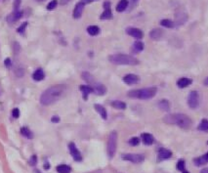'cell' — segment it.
<instances>
[{"instance_id":"obj_1","label":"cell","mask_w":208,"mask_h":173,"mask_svg":"<svg viewBox=\"0 0 208 173\" xmlns=\"http://www.w3.org/2000/svg\"><path fill=\"white\" fill-rule=\"evenodd\" d=\"M66 90L65 85H54L50 88L46 89L42 95L40 96V103L44 106H49L54 104L55 102L63 96L64 92Z\"/></svg>"},{"instance_id":"obj_2","label":"cell","mask_w":208,"mask_h":173,"mask_svg":"<svg viewBox=\"0 0 208 173\" xmlns=\"http://www.w3.org/2000/svg\"><path fill=\"white\" fill-rule=\"evenodd\" d=\"M163 121L167 124H176L182 129H189L191 128L192 121L188 115L183 113H171V115H165Z\"/></svg>"},{"instance_id":"obj_3","label":"cell","mask_w":208,"mask_h":173,"mask_svg":"<svg viewBox=\"0 0 208 173\" xmlns=\"http://www.w3.org/2000/svg\"><path fill=\"white\" fill-rule=\"evenodd\" d=\"M156 92H157V88H156L155 86L148 87V88H144V89H135L128 92V97L133 98V99L148 100L155 97Z\"/></svg>"},{"instance_id":"obj_4","label":"cell","mask_w":208,"mask_h":173,"mask_svg":"<svg viewBox=\"0 0 208 173\" xmlns=\"http://www.w3.org/2000/svg\"><path fill=\"white\" fill-rule=\"evenodd\" d=\"M110 63L114 65H129V66H135L139 64L138 59L135 57L126 55V54H115L109 57Z\"/></svg>"},{"instance_id":"obj_5","label":"cell","mask_w":208,"mask_h":173,"mask_svg":"<svg viewBox=\"0 0 208 173\" xmlns=\"http://www.w3.org/2000/svg\"><path fill=\"white\" fill-rule=\"evenodd\" d=\"M116 147H117V133L115 131H112L109 134V141H107V156L109 159H112L116 152Z\"/></svg>"},{"instance_id":"obj_6","label":"cell","mask_w":208,"mask_h":173,"mask_svg":"<svg viewBox=\"0 0 208 173\" xmlns=\"http://www.w3.org/2000/svg\"><path fill=\"white\" fill-rule=\"evenodd\" d=\"M188 105L192 110H196L199 106V94L197 91H192L188 97Z\"/></svg>"},{"instance_id":"obj_7","label":"cell","mask_w":208,"mask_h":173,"mask_svg":"<svg viewBox=\"0 0 208 173\" xmlns=\"http://www.w3.org/2000/svg\"><path fill=\"white\" fill-rule=\"evenodd\" d=\"M122 159L133 163H141L145 161V156L140 154H122Z\"/></svg>"},{"instance_id":"obj_8","label":"cell","mask_w":208,"mask_h":173,"mask_svg":"<svg viewBox=\"0 0 208 173\" xmlns=\"http://www.w3.org/2000/svg\"><path fill=\"white\" fill-rule=\"evenodd\" d=\"M188 21V14L184 10H178L175 14V24L176 25H181Z\"/></svg>"},{"instance_id":"obj_9","label":"cell","mask_w":208,"mask_h":173,"mask_svg":"<svg viewBox=\"0 0 208 173\" xmlns=\"http://www.w3.org/2000/svg\"><path fill=\"white\" fill-rule=\"evenodd\" d=\"M68 149H69V153H70L71 157H73L74 161H80L82 159V157H81V154H80V152H79V150L76 148L75 144H74V143H69Z\"/></svg>"},{"instance_id":"obj_10","label":"cell","mask_w":208,"mask_h":173,"mask_svg":"<svg viewBox=\"0 0 208 173\" xmlns=\"http://www.w3.org/2000/svg\"><path fill=\"white\" fill-rule=\"evenodd\" d=\"M104 7H105V11H104V13H102L100 19L101 20L112 19V10H110V2L106 1L104 3Z\"/></svg>"},{"instance_id":"obj_11","label":"cell","mask_w":208,"mask_h":173,"mask_svg":"<svg viewBox=\"0 0 208 173\" xmlns=\"http://www.w3.org/2000/svg\"><path fill=\"white\" fill-rule=\"evenodd\" d=\"M123 81L128 85L137 84L138 82L140 81V77L138 76H136V74L129 73V74H126V76L123 77Z\"/></svg>"},{"instance_id":"obj_12","label":"cell","mask_w":208,"mask_h":173,"mask_svg":"<svg viewBox=\"0 0 208 173\" xmlns=\"http://www.w3.org/2000/svg\"><path fill=\"white\" fill-rule=\"evenodd\" d=\"M126 32H127V34L137 38V39H141V38H143V36H144V33L142 30H139V28H136V27H128L126 30Z\"/></svg>"},{"instance_id":"obj_13","label":"cell","mask_w":208,"mask_h":173,"mask_svg":"<svg viewBox=\"0 0 208 173\" xmlns=\"http://www.w3.org/2000/svg\"><path fill=\"white\" fill-rule=\"evenodd\" d=\"M85 3L83 1H79L77 4L75 5V8L73 10V18L74 19H79L82 15V12H83L84 6H85Z\"/></svg>"},{"instance_id":"obj_14","label":"cell","mask_w":208,"mask_h":173,"mask_svg":"<svg viewBox=\"0 0 208 173\" xmlns=\"http://www.w3.org/2000/svg\"><path fill=\"white\" fill-rule=\"evenodd\" d=\"M157 157H158V161H164V159H170V157H172V152L170 151V150H168V149L161 148V149H159Z\"/></svg>"},{"instance_id":"obj_15","label":"cell","mask_w":208,"mask_h":173,"mask_svg":"<svg viewBox=\"0 0 208 173\" xmlns=\"http://www.w3.org/2000/svg\"><path fill=\"white\" fill-rule=\"evenodd\" d=\"M93 92L96 93L97 95L102 96V95H105L107 93V87L104 84L96 82V83L93 84Z\"/></svg>"},{"instance_id":"obj_16","label":"cell","mask_w":208,"mask_h":173,"mask_svg":"<svg viewBox=\"0 0 208 173\" xmlns=\"http://www.w3.org/2000/svg\"><path fill=\"white\" fill-rule=\"evenodd\" d=\"M194 162L196 166H201V165L208 163V153H206L201 157H196V159H194Z\"/></svg>"},{"instance_id":"obj_17","label":"cell","mask_w":208,"mask_h":173,"mask_svg":"<svg viewBox=\"0 0 208 173\" xmlns=\"http://www.w3.org/2000/svg\"><path fill=\"white\" fill-rule=\"evenodd\" d=\"M22 17H23V12L18 10V11H14L12 14H10L8 18H7V21H8L9 23H14L16 22V21L20 20Z\"/></svg>"},{"instance_id":"obj_18","label":"cell","mask_w":208,"mask_h":173,"mask_svg":"<svg viewBox=\"0 0 208 173\" xmlns=\"http://www.w3.org/2000/svg\"><path fill=\"white\" fill-rule=\"evenodd\" d=\"M142 140H143V143L147 146L153 145V142H155L153 136L150 133H143L142 134Z\"/></svg>"},{"instance_id":"obj_19","label":"cell","mask_w":208,"mask_h":173,"mask_svg":"<svg viewBox=\"0 0 208 173\" xmlns=\"http://www.w3.org/2000/svg\"><path fill=\"white\" fill-rule=\"evenodd\" d=\"M192 83V80L187 77H182L177 81V85H178L179 88H185V87H188L189 85H191Z\"/></svg>"},{"instance_id":"obj_20","label":"cell","mask_w":208,"mask_h":173,"mask_svg":"<svg viewBox=\"0 0 208 173\" xmlns=\"http://www.w3.org/2000/svg\"><path fill=\"white\" fill-rule=\"evenodd\" d=\"M128 6H129V0H120L118 4L116 5V11L123 12L128 8Z\"/></svg>"},{"instance_id":"obj_21","label":"cell","mask_w":208,"mask_h":173,"mask_svg":"<svg viewBox=\"0 0 208 173\" xmlns=\"http://www.w3.org/2000/svg\"><path fill=\"white\" fill-rule=\"evenodd\" d=\"M157 106H158L159 109L164 111V112H168V111L170 110V103H169L168 100H165V99L160 100L158 102Z\"/></svg>"},{"instance_id":"obj_22","label":"cell","mask_w":208,"mask_h":173,"mask_svg":"<svg viewBox=\"0 0 208 173\" xmlns=\"http://www.w3.org/2000/svg\"><path fill=\"white\" fill-rule=\"evenodd\" d=\"M81 76H82V78H83V80H84V81H86L88 84H94V83H96V82H95L94 76H92V74L90 73H87V71H84V73H82Z\"/></svg>"},{"instance_id":"obj_23","label":"cell","mask_w":208,"mask_h":173,"mask_svg":"<svg viewBox=\"0 0 208 173\" xmlns=\"http://www.w3.org/2000/svg\"><path fill=\"white\" fill-rule=\"evenodd\" d=\"M94 108H95V110L98 112L100 115H101V117L103 119H107V111L106 109H105L103 106L101 105H99V104H96V105H94Z\"/></svg>"},{"instance_id":"obj_24","label":"cell","mask_w":208,"mask_h":173,"mask_svg":"<svg viewBox=\"0 0 208 173\" xmlns=\"http://www.w3.org/2000/svg\"><path fill=\"white\" fill-rule=\"evenodd\" d=\"M79 89H80L82 91V93H83V98L85 100L87 99V98H88V94L93 92V87L87 86V85H80Z\"/></svg>"},{"instance_id":"obj_25","label":"cell","mask_w":208,"mask_h":173,"mask_svg":"<svg viewBox=\"0 0 208 173\" xmlns=\"http://www.w3.org/2000/svg\"><path fill=\"white\" fill-rule=\"evenodd\" d=\"M150 36L151 39H155V40H158L159 38L162 36V30H159V28H155L150 32Z\"/></svg>"},{"instance_id":"obj_26","label":"cell","mask_w":208,"mask_h":173,"mask_svg":"<svg viewBox=\"0 0 208 173\" xmlns=\"http://www.w3.org/2000/svg\"><path fill=\"white\" fill-rule=\"evenodd\" d=\"M44 77H45V73H44V71H43L41 69H36V71H34V73L32 74V78L34 79V80H36V81L42 80Z\"/></svg>"},{"instance_id":"obj_27","label":"cell","mask_w":208,"mask_h":173,"mask_svg":"<svg viewBox=\"0 0 208 173\" xmlns=\"http://www.w3.org/2000/svg\"><path fill=\"white\" fill-rule=\"evenodd\" d=\"M112 106L114 108L117 110H124L126 109V104L122 101H112Z\"/></svg>"},{"instance_id":"obj_28","label":"cell","mask_w":208,"mask_h":173,"mask_svg":"<svg viewBox=\"0 0 208 173\" xmlns=\"http://www.w3.org/2000/svg\"><path fill=\"white\" fill-rule=\"evenodd\" d=\"M87 32H88L90 35H92V36H95V35L99 34L100 28L99 27H97V25H90V27H87Z\"/></svg>"},{"instance_id":"obj_29","label":"cell","mask_w":208,"mask_h":173,"mask_svg":"<svg viewBox=\"0 0 208 173\" xmlns=\"http://www.w3.org/2000/svg\"><path fill=\"white\" fill-rule=\"evenodd\" d=\"M160 25H162L164 27H168V28H172V27H176V24L173 22V21L171 20H168V19H164L160 22Z\"/></svg>"},{"instance_id":"obj_30","label":"cell","mask_w":208,"mask_h":173,"mask_svg":"<svg viewBox=\"0 0 208 173\" xmlns=\"http://www.w3.org/2000/svg\"><path fill=\"white\" fill-rule=\"evenodd\" d=\"M197 130L204 131V132L208 131V119L203 118V119L201 120V122L199 123V125L197 126Z\"/></svg>"},{"instance_id":"obj_31","label":"cell","mask_w":208,"mask_h":173,"mask_svg":"<svg viewBox=\"0 0 208 173\" xmlns=\"http://www.w3.org/2000/svg\"><path fill=\"white\" fill-rule=\"evenodd\" d=\"M144 47H145V45H144L142 41H136L134 44H133V51L136 53L141 52V51L144 50Z\"/></svg>"},{"instance_id":"obj_32","label":"cell","mask_w":208,"mask_h":173,"mask_svg":"<svg viewBox=\"0 0 208 173\" xmlns=\"http://www.w3.org/2000/svg\"><path fill=\"white\" fill-rule=\"evenodd\" d=\"M21 133H22L23 136H25V138H27V139H32L33 138L32 132L27 127H22L21 128Z\"/></svg>"},{"instance_id":"obj_33","label":"cell","mask_w":208,"mask_h":173,"mask_svg":"<svg viewBox=\"0 0 208 173\" xmlns=\"http://www.w3.org/2000/svg\"><path fill=\"white\" fill-rule=\"evenodd\" d=\"M70 166H68V165H66V164H61L57 166V171L59 173H69L70 172Z\"/></svg>"},{"instance_id":"obj_34","label":"cell","mask_w":208,"mask_h":173,"mask_svg":"<svg viewBox=\"0 0 208 173\" xmlns=\"http://www.w3.org/2000/svg\"><path fill=\"white\" fill-rule=\"evenodd\" d=\"M129 144L131 146H138L140 144V139L138 137H133L129 140Z\"/></svg>"},{"instance_id":"obj_35","label":"cell","mask_w":208,"mask_h":173,"mask_svg":"<svg viewBox=\"0 0 208 173\" xmlns=\"http://www.w3.org/2000/svg\"><path fill=\"white\" fill-rule=\"evenodd\" d=\"M177 169L180 170V171L183 172L185 170V161L183 159H180V161L177 162Z\"/></svg>"},{"instance_id":"obj_36","label":"cell","mask_w":208,"mask_h":173,"mask_svg":"<svg viewBox=\"0 0 208 173\" xmlns=\"http://www.w3.org/2000/svg\"><path fill=\"white\" fill-rule=\"evenodd\" d=\"M57 5H58L57 0H53V1L50 2V3H48L47 9H48V10H53V9H55L56 7H57Z\"/></svg>"},{"instance_id":"obj_37","label":"cell","mask_w":208,"mask_h":173,"mask_svg":"<svg viewBox=\"0 0 208 173\" xmlns=\"http://www.w3.org/2000/svg\"><path fill=\"white\" fill-rule=\"evenodd\" d=\"M27 23H24V24H22V25H21L20 27H18L17 32L19 33H23L25 30V27H27Z\"/></svg>"},{"instance_id":"obj_38","label":"cell","mask_w":208,"mask_h":173,"mask_svg":"<svg viewBox=\"0 0 208 173\" xmlns=\"http://www.w3.org/2000/svg\"><path fill=\"white\" fill-rule=\"evenodd\" d=\"M20 5H21V0H15L14 4H13V7H14V11H18V10H19Z\"/></svg>"},{"instance_id":"obj_39","label":"cell","mask_w":208,"mask_h":173,"mask_svg":"<svg viewBox=\"0 0 208 173\" xmlns=\"http://www.w3.org/2000/svg\"><path fill=\"white\" fill-rule=\"evenodd\" d=\"M12 115H13V117H15V118H18L20 117V110L19 109H14L13 110V112H12Z\"/></svg>"},{"instance_id":"obj_40","label":"cell","mask_w":208,"mask_h":173,"mask_svg":"<svg viewBox=\"0 0 208 173\" xmlns=\"http://www.w3.org/2000/svg\"><path fill=\"white\" fill-rule=\"evenodd\" d=\"M37 163V157L36 156H32L29 159V164L30 165H35Z\"/></svg>"},{"instance_id":"obj_41","label":"cell","mask_w":208,"mask_h":173,"mask_svg":"<svg viewBox=\"0 0 208 173\" xmlns=\"http://www.w3.org/2000/svg\"><path fill=\"white\" fill-rule=\"evenodd\" d=\"M24 74H25V71L23 69H18L16 71V76L18 77H23L24 76Z\"/></svg>"},{"instance_id":"obj_42","label":"cell","mask_w":208,"mask_h":173,"mask_svg":"<svg viewBox=\"0 0 208 173\" xmlns=\"http://www.w3.org/2000/svg\"><path fill=\"white\" fill-rule=\"evenodd\" d=\"M4 65H5V67H6L7 69L11 68V66H12V63H11V59H10V58H7V59H5V61H4Z\"/></svg>"},{"instance_id":"obj_43","label":"cell","mask_w":208,"mask_h":173,"mask_svg":"<svg viewBox=\"0 0 208 173\" xmlns=\"http://www.w3.org/2000/svg\"><path fill=\"white\" fill-rule=\"evenodd\" d=\"M139 0H129V5H130V9H133L136 5L138 4Z\"/></svg>"},{"instance_id":"obj_44","label":"cell","mask_w":208,"mask_h":173,"mask_svg":"<svg viewBox=\"0 0 208 173\" xmlns=\"http://www.w3.org/2000/svg\"><path fill=\"white\" fill-rule=\"evenodd\" d=\"M14 51H15V53H19V51H20V44L18 42H14Z\"/></svg>"},{"instance_id":"obj_45","label":"cell","mask_w":208,"mask_h":173,"mask_svg":"<svg viewBox=\"0 0 208 173\" xmlns=\"http://www.w3.org/2000/svg\"><path fill=\"white\" fill-rule=\"evenodd\" d=\"M51 121H52V122H59V121H60V117H57V115H54V117L51 118Z\"/></svg>"},{"instance_id":"obj_46","label":"cell","mask_w":208,"mask_h":173,"mask_svg":"<svg viewBox=\"0 0 208 173\" xmlns=\"http://www.w3.org/2000/svg\"><path fill=\"white\" fill-rule=\"evenodd\" d=\"M82 1H83L85 4H89V3H92V2L98 1V0H82Z\"/></svg>"},{"instance_id":"obj_47","label":"cell","mask_w":208,"mask_h":173,"mask_svg":"<svg viewBox=\"0 0 208 173\" xmlns=\"http://www.w3.org/2000/svg\"><path fill=\"white\" fill-rule=\"evenodd\" d=\"M69 1H70V0H60V3L62 5H66V4H68Z\"/></svg>"},{"instance_id":"obj_48","label":"cell","mask_w":208,"mask_h":173,"mask_svg":"<svg viewBox=\"0 0 208 173\" xmlns=\"http://www.w3.org/2000/svg\"><path fill=\"white\" fill-rule=\"evenodd\" d=\"M200 173H208V168H203L200 171Z\"/></svg>"},{"instance_id":"obj_49","label":"cell","mask_w":208,"mask_h":173,"mask_svg":"<svg viewBox=\"0 0 208 173\" xmlns=\"http://www.w3.org/2000/svg\"><path fill=\"white\" fill-rule=\"evenodd\" d=\"M44 168H45V169H49V168H50V165H49V163H45V165H44Z\"/></svg>"},{"instance_id":"obj_50","label":"cell","mask_w":208,"mask_h":173,"mask_svg":"<svg viewBox=\"0 0 208 173\" xmlns=\"http://www.w3.org/2000/svg\"><path fill=\"white\" fill-rule=\"evenodd\" d=\"M204 85H206V86H208V77H206V78H205V80H204Z\"/></svg>"},{"instance_id":"obj_51","label":"cell","mask_w":208,"mask_h":173,"mask_svg":"<svg viewBox=\"0 0 208 173\" xmlns=\"http://www.w3.org/2000/svg\"><path fill=\"white\" fill-rule=\"evenodd\" d=\"M183 173H189V171H187V170H184Z\"/></svg>"},{"instance_id":"obj_52","label":"cell","mask_w":208,"mask_h":173,"mask_svg":"<svg viewBox=\"0 0 208 173\" xmlns=\"http://www.w3.org/2000/svg\"><path fill=\"white\" fill-rule=\"evenodd\" d=\"M39 1H44V0H39Z\"/></svg>"},{"instance_id":"obj_53","label":"cell","mask_w":208,"mask_h":173,"mask_svg":"<svg viewBox=\"0 0 208 173\" xmlns=\"http://www.w3.org/2000/svg\"><path fill=\"white\" fill-rule=\"evenodd\" d=\"M37 1H39V0H37Z\"/></svg>"},{"instance_id":"obj_54","label":"cell","mask_w":208,"mask_h":173,"mask_svg":"<svg viewBox=\"0 0 208 173\" xmlns=\"http://www.w3.org/2000/svg\"><path fill=\"white\" fill-rule=\"evenodd\" d=\"M207 144H208V142H207Z\"/></svg>"}]
</instances>
